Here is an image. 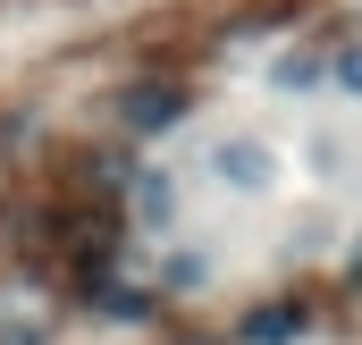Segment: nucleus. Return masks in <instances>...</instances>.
<instances>
[{
    "label": "nucleus",
    "instance_id": "f257e3e1",
    "mask_svg": "<svg viewBox=\"0 0 362 345\" xmlns=\"http://www.w3.org/2000/svg\"><path fill=\"white\" fill-rule=\"evenodd\" d=\"M202 169L219 177L228 194H262V185L278 177V152L262 144V135H211V144H202Z\"/></svg>",
    "mask_w": 362,
    "mask_h": 345
}]
</instances>
